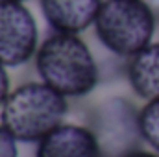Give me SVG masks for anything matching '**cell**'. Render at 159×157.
Instances as JSON below:
<instances>
[{"mask_svg":"<svg viewBox=\"0 0 159 157\" xmlns=\"http://www.w3.org/2000/svg\"><path fill=\"white\" fill-rule=\"evenodd\" d=\"M0 157H19V141L0 124Z\"/></svg>","mask_w":159,"mask_h":157,"instance_id":"obj_10","label":"cell"},{"mask_svg":"<svg viewBox=\"0 0 159 157\" xmlns=\"http://www.w3.org/2000/svg\"><path fill=\"white\" fill-rule=\"evenodd\" d=\"M124 76L141 100L159 98V41L150 43L124 61Z\"/></svg>","mask_w":159,"mask_h":157,"instance_id":"obj_8","label":"cell"},{"mask_svg":"<svg viewBox=\"0 0 159 157\" xmlns=\"http://www.w3.org/2000/svg\"><path fill=\"white\" fill-rule=\"evenodd\" d=\"M122 157H159L157 152H148V150H144V148H141V150H135V152H129V154H126V155Z\"/></svg>","mask_w":159,"mask_h":157,"instance_id":"obj_12","label":"cell"},{"mask_svg":"<svg viewBox=\"0 0 159 157\" xmlns=\"http://www.w3.org/2000/svg\"><path fill=\"white\" fill-rule=\"evenodd\" d=\"M141 133L144 144L159 154V98L144 102L141 107Z\"/></svg>","mask_w":159,"mask_h":157,"instance_id":"obj_9","label":"cell"},{"mask_svg":"<svg viewBox=\"0 0 159 157\" xmlns=\"http://www.w3.org/2000/svg\"><path fill=\"white\" fill-rule=\"evenodd\" d=\"M85 124L94 133L102 157H122L144 146L141 107L126 96L115 94L93 104Z\"/></svg>","mask_w":159,"mask_h":157,"instance_id":"obj_4","label":"cell"},{"mask_svg":"<svg viewBox=\"0 0 159 157\" xmlns=\"http://www.w3.org/2000/svg\"><path fill=\"white\" fill-rule=\"evenodd\" d=\"M17 2H26V0H17Z\"/></svg>","mask_w":159,"mask_h":157,"instance_id":"obj_14","label":"cell"},{"mask_svg":"<svg viewBox=\"0 0 159 157\" xmlns=\"http://www.w3.org/2000/svg\"><path fill=\"white\" fill-rule=\"evenodd\" d=\"M11 92V81H9V74H7V67H4L0 63V109L4 105V102L7 100Z\"/></svg>","mask_w":159,"mask_h":157,"instance_id":"obj_11","label":"cell"},{"mask_svg":"<svg viewBox=\"0 0 159 157\" xmlns=\"http://www.w3.org/2000/svg\"><path fill=\"white\" fill-rule=\"evenodd\" d=\"M104 0H39L44 20L54 32L81 34L94 26Z\"/></svg>","mask_w":159,"mask_h":157,"instance_id":"obj_7","label":"cell"},{"mask_svg":"<svg viewBox=\"0 0 159 157\" xmlns=\"http://www.w3.org/2000/svg\"><path fill=\"white\" fill-rule=\"evenodd\" d=\"M39 26L24 2L0 0V63L17 69L32 59L39 50Z\"/></svg>","mask_w":159,"mask_h":157,"instance_id":"obj_5","label":"cell"},{"mask_svg":"<svg viewBox=\"0 0 159 157\" xmlns=\"http://www.w3.org/2000/svg\"><path fill=\"white\" fill-rule=\"evenodd\" d=\"M69 98L44 81H26L11 89L0 109V124L24 144H37L65 122Z\"/></svg>","mask_w":159,"mask_h":157,"instance_id":"obj_2","label":"cell"},{"mask_svg":"<svg viewBox=\"0 0 159 157\" xmlns=\"http://www.w3.org/2000/svg\"><path fill=\"white\" fill-rule=\"evenodd\" d=\"M146 2L150 4V7H152L154 15L157 17V20H159V0H146Z\"/></svg>","mask_w":159,"mask_h":157,"instance_id":"obj_13","label":"cell"},{"mask_svg":"<svg viewBox=\"0 0 159 157\" xmlns=\"http://www.w3.org/2000/svg\"><path fill=\"white\" fill-rule=\"evenodd\" d=\"M35 72L67 98H85L102 81L100 63L78 34L54 32L39 44Z\"/></svg>","mask_w":159,"mask_h":157,"instance_id":"obj_1","label":"cell"},{"mask_svg":"<svg viewBox=\"0 0 159 157\" xmlns=\"http://www.w3.org/2000/svg\"><path fill=\"white\" fill-rule=\"evenodd\" d=\"M157 24L146 0H104L93 28L104 50L128 59L154 43Z\"/></svg>","mask_w":159,"mask_h":157,"instance_id":"obj_3","label":"cell"},{"mask_svg":"<svg viewBox=\"0 0 159 157\" xmlns=\"http://www.w3.org/2000/svg\"><path fill=\"white\" fill-rule=\"evenodd\" d=\"M35 157H102V152L87 124L63 122L37 142Z\"/></svg>","mask_w":159,"mask_h":157,"instance_id":"obj_6","label":"cell"}]
</instances>
